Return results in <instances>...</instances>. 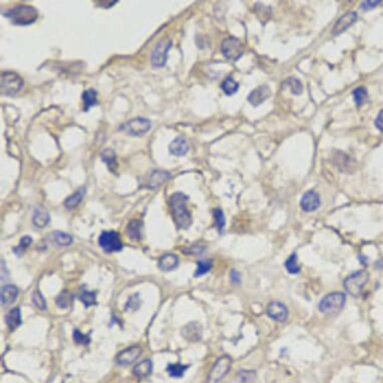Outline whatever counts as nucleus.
Wrapping results in <instances>:
<instances>
[{"label":"nucleus","instance_id":"1","mask_svg":"<svg viewBox=\"0 0 383 383\" xmlns=\"http://www.w3.org/2000/svg\"><path fill=\"white\" fill-rule=\"evenodd\" d=\"M189 198L183 193H176L170 198V208L174 222L179 229H188L192 225L191 213L187 208Z\"/></svg>","mask_w":383,"mask_h":383},{"label":"nucleus","instance_id":"2","mask_svg":"<svg viewBox=\"0 0 383 383\" xmlns=\"http://www.w3.org/2000/svg\"><path fill=\"white\" fill-rule=\"evenodd\" d=\"M16 25H30L38 18L37 10L30 5H17L4 14Z\"/></svg>","mask_w":383,"mask_h":383},{"label":"nucleus","instance_id":"3","mask_svg":"<svg viewBox=\"0 0 383 383\" xmlns=\"http://www.w3.org/2000/svg\"><path fill=\"white\" fill-rule=\"evenodd\" d=\"M346 302V296L342 292H333L324 296L320 303L319 310L324 314L339 313Z\"/></svg>","mask_w":383,"mask_h":383},{"label":"nucleus","instance_id":"4","mask_svg":"<svg viewBox=\"0 0 383 383\" xmlns=\"http://www.w3.org/2000/svg\"><path fill=\"white\" fill-rule=\"evenodd\" d=\"M369 280V274L365 270H360L352 273L345 280H344V288L345 290L352 295L353 297H358L362 291L364 286Z\"/></svg>","mask_w":383,"mask_h":383},{"label":"nucleus","instance_id":"5","mask_svg":"<svg viewBox=\"0 0 383 383\" xmlns=\"http://www.w3.org/2000/svg\"><path fill=\"white\" fill-rule=\"evenodd\" d=\"M23 87L22 78L15 72L6 71L1 74V94L4 96H15Z\"/></svg>","mask_w":383,"mask_h":383},{"label":"nucleus","instance_id":"6","mask_svg":"<svg viewBox=\"0 0 383 383\" xmlns=\"http://www.w3.org/2000/svg\"><path fill=\"white\" fill-rule=\"evenodd\" d=\"M232 367V358L229 355H223L219 358L214 364L210 374H209V383H218L226 374L230 371Z\"/></svg>","mask_w":383,"mask_h":383},{"label":"nucleus","instance_id":"7","mask_svg":"<svg viewBox=\"0 0 383 383\" xmlns=\"http://www.w3.org/2000/svg\"><path fill=\"white\" fill-rule=\"evenodd\" d=\"M100 247L105 252H118L123 249V243L120 235L114 231H104L98 238Z\"/></svg>","mask_w":383,"mask_h":383},{"label":"nucleus","instance_id":"8","mask_svg":"<svg viewBox=\"0 0 383 383\" xmlns=\"http://www.w3.org/2000/svg\"><path fill=\"white\" fill-rule=\"evenodd\" d=\"M172 46V43L169 39L162 38L160 40L152 52V63L157 67H162L166 64L168 59V52Z\"/></svg>","mask_w":383,"mask_h":383},{"label":"nucleus","instance_id":"9","mask_svg":"<svg viewBox=\"0 0 383 383\" xmlns=\"http://www.w3.org/2000/svg\"><path fill=\"white\" fill-rule=\"evenodd\" d=\"M222 52L228 60L236 62L242 57L244 47L238 38L228 37L222 43Z\"/></svg>","mask_w":383,"mask_h":383},{"label":"nucleus","instance_id":"10","mask_svg":"<svg viewBox=\"0 0 383 383\" xmlns=\"http://www.w3.org/2000/svg\"><path fill=\"white\" fill-rule=\"evenodd\" d=\"M152 128V124L149 120L144 118H136L128 121L126 126L125 129L126 131L134 136H141L147 133Z\"/></svg>","mask_w":383,"mask_h":383},{"label":"nucleus","instance_id":"11","mask_svg":"<svg viewBox=\"0 0 383 383\" xmlns=\"http://www.w3.org/2000/svg\"><path fill=\"white\" fill-rule=\"evenodd\" d=\"M182 336L189 342H198L203 336V327L199 322H190L183 327Z\"/></svg>","mask_w":383,"mask_h":383},{"label":"nucleus","instance_id":"12","mask_svg":"<svg viewBox=\"0 0 383 383\" xmlns=\"http://www.w3.org/2000/svg\"><path fill=\"white\" fill-rule=\"evenodd\" d=\"M142 351L143 350L140 346H131L127 348L117 356V363L121 366L129 365L139 358Z\"/></svg>","mask_w":383,"mask_h":383},{"label":"nucleus","instance_id":"13","mask_svg":"<svg viewBox=\"0 0 383 383\" xmlns=\"http://www.w3.org/2000/svg\"><path fill=\"white\" fill-rule=\"evenodd\" d=\"M267 314L273 320L284 322L288 318V309L283 303L273 301L267 307Z\"/></svg>","mask_w":383,"mask_h":383},{"label":"nucleus","instance_id":"14","mask_svg":"<svg viewBox=\"0 0 383 383\" xmlns=\"http://www.w3.org/2000/svg\"><path fill=\"white\" fill-rule=\"evenodd\" d=\"M320 197L314 191H308L302 196L300 206L305 212H314L320 207Z\"/></svg>","mask_w":383,"mask_h":383},{"label":"nucleus","instance_id":"15","mask_svg":"<svg viewBox=\"0 0 383 383\" xmlns=\"http://www.w3.org/2000/svg\"><path fill=\"white\" fill-rule=\"evenodd\" d=\"M356 19H357V13L354 11H350L345 15L341 16L333 27V34L338 35L342 33L348 29L349 26H351L355 21H356Z\"/></svg>","mask_w":383,"mask_h":383},{"label":"nucleus","instance_id":"16","mask_svg":"<svg viewBox=\"0 0 383 383\" xmlns=\"http://www.w3.org/2000/svg\"><path fill=\"white\" fill-rule=\"evenodd\" d=\"M272 92L268 86H260L251 92V94L248 96V101L252 105L257 106L262 102H264L267 98H269Z\"/></svg>","mask_w":383,"mask_h":383},{"label":"nucleus","instance_id":"17","mask_svg":"<svg viewBox=\"0 0 383 383\" xmlns=\"http://www.w3.org/2000/svg\"><path fill=\"white\" fill-rule=\"evenodd\" d=\"M171 178V175L165 171H154L150 175L147 184L148 188L150 189H157L160 188L162 184H165L169 179Z\"/></svg>","mask_w":383,"mask_h":383},{"label":"nucleus","instance_id":"18","mask_svg":"<svg viewBox=\"0 0 383 383\" xmlns=\"http://www.w3.org/2000/svg\"><path fill=\"white\" fill-rule=\"evenodd\" d=\"M169 150H170L171 154H173L177 157L185 156L189 151V143L186 140V138H184V136H179V138L175 139L170 144Z\"/></svg>","mask_w":383,"mask_h":383},{"label":"nucleus","instance_id":"19","mask_svg":"<svg viewBox=\"0 0 383 383\" xmlns=\"http://www.w3.org/2000/svg\"><path fill=\"white\" fill-rule=\"evenodd\" d=\"M179 265V258L174 254H165L159 260V268L163 272H170Z\"/></svg>","mask_w":383,"mask_h":383},{"label":"nucleus","instance_id":"20","mask_svg":"<svg viewBox=\"0 0 383 383\" xmlns=\"http://www.w3.org/2000/svg\"><path fill=\"white\" fill-rule=\"evenodd\" d=\"M18 289L14 285H5L1 290V302L4 306L12 304L17 299Z\"/></svg>","mask_w":383,"mask_h":383},{"label":"nucleus","instance_id":"21","mask_svg":"<svg viewBox=\"0 0 383 383\" xmlns=\"http://www.w3.org/2000/svg\"><path fill=\"white\" fill-rule=\"evenodd\" d=\"M49 221H50V218L48 212L44 208L38 207L35 209L32 217V222L35 227L44 228L45 226H47Z\"/></svg>","mask_w":383,"mask_h":383},{"label":"nucleus","instance_id":"22","mask_svg":"<svg viewBox=\"0 0 383 383\" xmlns=\"http://www.w3.org/2000/svg\"><path fill=\"white\" fill-rule=\"evenodd\" d=\"M5 323L10 330H15L18 326L21 325V314L19 308H13L5 315Z\"/></svg>","mask_w":383,"mask_h":383},{"label":"nucleus","instance_id":"23","mask_svg":"<svg viewBox=\"0 0 383 383\" xmlns=\"http://www.w3.org/2000/svg\"><path fill=\"white\" fill-rule=\"evenodd\" d=\"M133 374L138 377H147L153 372V362L150 359H146L139 364H136L132 370Z\"/></svg>","mask_w":383,"mask_h":383},{"label":"nucleus","instance_id":"24","mask_svg":"<svg viewBox=\"0 0 383 383\" xmlns=\"http://www.w3.org/2000/svg\"><path fill=\"white\" fill-rule=\"evenodd\" d=\"M142 227H143L142 221H140V220H132V221H130L129 224L127 227L128 236L131 240L139 241L141 239V237H142V232H141Z\"/></svg>","mask_w":383,"mask_h":383},{"label":"nucleus","instance_id":"25","mask_svg":"<svg viewBox=\"0 0 383 383\" xmlns=\"http://www.w3.org/2000/svg\"><path fill=\"white\" fill-rule=\"evenodd\" d=\"M101 160L103 162L106 163L109 171L116 173V170L118 169V162H117V157L113 150H104L101 154Z\"/></svg>","mask_w":383,"mask_h":383},{"label":"nucleus","instance_id":"26","mask_svg":"<svg viewBox=\"0 0 383 383\" xmlns=\"http://www.w3.org/2000/svg\"><path fill=\"white\" fill-rule=\"evenodd\" d=\"M84 100V111L89 112V109L97 104V93L95 90H88L83 95Z\"/></svg>","mask_w":383,"mask_h":383},{"label":"nucleus","instance_id":"27","mask_svg":"<svg viewBox=\"0 0 383 383\" xmlns=\"http://www.w3.org/2000/svg\"><path fill=\"white\" fill-rule=\"evenodd\" d=\"M85 194H86L85 188H80V189H78L74 194H72L70 197H68V198L65 200L64 206H65L67 209H74V208L81 202V200H83Z\"/></svg>","mask_w":383,"mask_h":383},{"label":"nucleus","instance_id":"28","mask_svg":"<svg viewBox=\"0 0 383 383\" xmlns=\"http://www.w3.org/2000/svg\"><path fill=\"white\" fill-rule=\"evenodd\" d=\"M188 368H189V365H183L181 363H176V364H169L166 370L171 377L180 378V377L184 376V374Z\"/></svg>","mask_w":383,"mask_h":383},{"label":"nucleus","instance_id":"29","mask_svg":"<svg viewBox=\"0 0 383 383\" xmlns=\"http://www.w3.org/2000/svg\"><path fill=\"white\" fill-rule=\"evenodd\" d=\"M71 303H72V295L67 291L62 292L57 298V305L61 309L68 308L71 305Z\"/></svg>","mask_w":383,"mask_h":383},{"label":"nucleus","instance_id":"30","mask_svg":"<svg viewBox=\"0 0 383 383\" xmlns=\"http://www.w3.org/2000/svg\"><path fill=\"white\" fill-rule=\"evenodd\" d=\"M53 240L59 246H63V247H65V246H69L72 243V237L64 232L57 231L53 233Z\"/></svg>","mask_w":383,"mask_h":383},{"label":"nucleus","instance_id":"31","mask_svg":"<svg viewBox=\"0 0 383 383\" xmlns=\"http://www.w3.org/2000/svg\"><path fill=\"white\" fill-rule=\"evenodd\" d=\"M222 90L227 96H233L239 90V84L233 79V77H227L222 84Z\"/></svg>","mask_w":383,"mask_h":383},{"label":"nucleus","instance_id":"32","mask_svg":"<svg viewBox=\"0 0 383 383\" xmlns=\"http://www.w3.org/2000/svg\"><path fill=\"white\" fill-rule=\"evenodd\" d=\"M96 293L93 291H88V290H83L79 294V300L84 303L86 307H91L96 304Z\"/></svg>","mask_w":383,"mask_h":383},{"label":"nucleus","instance_id":"33","mask_svg":"<svg viewBox=\"0 0 383 383\" xmlns=\"http://www.w3.org/2000/svg\"><path fill=\"white\" fill-rule=\"evenodd\" d=\"M285 268L290 274H298L301 270L300 265L298 264V259L296 253H293L285 262Z\"/></svg>","mask_w":383,"mask_h":383},{"label":"nucleus","instance_id":"34","mask_svg":"<svg viewBox=\"0 0 383 383\" xmlns=\"http://www.w3.org/2000/svg\"><path fill=\"white\" fill-rule=\"evenodd\" d=\"M32 237L25 236V237L21 238L19 244L16 246L15 248H13V252H14L17 256L23 255V253L25 252V250L30 247V246L32 245Z\"/></svg>","mask_w":383,"mask_h":383},{"label":"nucleus","instance_id":"35","mask_svg":"<svg viewBox=\"0 0 383 383\" xmlns=\"http://www.w3.org/2000/svg\"><path fill=\"white\" fill-rule=\"evenodd\" d=\"M352 95H353L354 100H355V102H356L357 106L362 105L366 101V99L368 97V92H367V90L365 88H358V89H356L353 92Z\"/></svg>","mask_w":383,"mask_h":383},{"label":"nucleus","instance_id":"36","mask_svg":"<svg viewBox=\"0 0 383 383\" xmlns=\"http://www.w3.org/2000/svg\"><path fill=\"white\" fill-rule=\"evenodd\" d=\"M286 84L291 89V92L293 95L299 96V95H301V93L303 92L302 84H301V81L299 79H297L295 77H289L286 80Z\"/></svg>","mask_w":383,"mask_h":383},{"label":"nucleus","instance_id":"37","mask_svg":"<svg viewBox=\"0 0 383 383\" xmlns=\"http://www.w3.org/2000/svg\"><path fill=\"white\" fill-rule=\"evenodd\" d=\"M213 267V263L211 260H208V261H198L197 262V270H196V273H195V276L196 277H199V276H203L205 274H207V273L212 269Z\"/></svg>","mask_w":383,"mask_h":383},{"label":"nucleus","instance_id":"38","mask_svg":"<svg viewBox=\"0 0 383 383\" xmlns=\"http://www.w3.org/2000/svg\"><path fill=\"white\" fill-rule=\"evenodd\" d=\"M213 214H214V218H215V220H216V227H217L219 232L222 233V231L224 230V227H225V216H224V213L220 209H215Z\"/></svg>","mask_w":383,"mask_h":383},{"label":"nucleus","instance_id":"39","mask_svg":"<svg viewBox=\"0 0 383 383\" xmlns=\"http://www.w3.org/2000/svg\"><path fill=\"white\" fill-rule=\"evenodd\" d=\"M140 306H141V299H140L139 295L133 294L128 299L127 304H126V309L129 310V311H135V310L139 309Z\"/></svg>","mask_w":383,"mask_h":383},{"label":"nucleus","instance_id":"40","mask_svg":"<svg viewBox=\"0 0 383 383\" xmlns=\"http://www.w3.org/2000/svg\"><path fill=\"white\" fill-rule=\"evenodd\" d=\"M32 302L34 303V305L38 309H40V310H45L46 309V301H45L44 297L42 296V294L39 291H35L32 294Z\"/></svg>","mask_w":383,"mask_h":383},{"label":"nucleus","instance_id":"41","mask_svg":"<svg viewBox=\"0 0 383 383\" xmlns=\"http://www.w3.org/2000/svg\"><path fill=\"white\" fill-rule=\"evenodd\" d=\"M73 340L75 341V343L77 344H84V345H88L91 341V338L89 335H86V334H83L79 330H74L73 331Z\"/></svg>","mask_w":383,"mask_h":383},{"label":"nucleus","instance_id":"42","mask_svg":"<svg viewBox=\"0 0 383 383\" xmlns=\"http://www.w3.org/2000/svg\"><path fill=\"white\" fill-rule=\"evenodd\" d=\"M239 378L241 380L242 383H246L248 382L250 379H252L255 375V372L253 371H241L239 374Z\"/></svg>","mask_w":383,"mask_h":383},{"label":"nucleus","instance_id":"43","mask_svg":"<svg viewBox=\"0 0 383 383\" xmlns=\"http://www.w3.org/2000/svg\"><path fill=\"white\" fill-rule=\"evenodd\" d=\"M379 3H381L380 0H376V1H371V0H368V1H364L361 3V9L370 10V9L375 8Z\"/></svg>","mask_w":383,"mask_h":383},{"label":"nucleus","instance_id":"44","mask_svg":"<svg viewBox=\"0 0 383 383\" xmlns=\"http://www.w3.org/2000/svg\"><path fill=\"white\" fill-rule=\"evenodd\" d=\"M230 277H231V281L234 283V284H240L241 282V275L240 273L236 270H232L231 271V274H230Z\"/></svg>","mask_w":383,"mask_h":383},{"label":"nucleus","instance_id":"45","mask_svg":"<svg viewBox=\"0 0 383 383\" xmlns=\"http://www.w3.org/2000/svg\"><path fill=\"white\" fill-rule=\"evenodd\" d=\"M375 126L378 129L383 131V109H381L380 113L378 114L376 120H375Z\"/></svg>","mask_w":383,"mask_h":383},{"label":"nucleus","instance_id":"46","mask_svg":"<svg viewBox=\"0 0 383 383\" xmlns=\"http://www.w3.org/2000/svg\"><path fill=\"white\" fill-rule=\"evenodd\" d=\"M375 268L378 270H383V258H381L375 263Z\"/></svg>","mask_w":383,"mask_h":383},{"label":"nucleus","instance_id":"47","mask_svg":"<svg viewBox=\"0 0 383 383\" xmlns=\"http://www.w3.org/2000/svg\"><path fill=\"white\" fill-rule=\"evenodd\" d=\"M359 259H360V261L362 262V264H363V265H367V264H368V263H367V261H368V260H367V259H364L363 255H360V256H359Z\"/></svg>","mask_w":383,"mask_h":383}]
</instances>
